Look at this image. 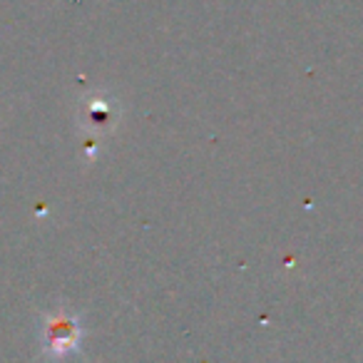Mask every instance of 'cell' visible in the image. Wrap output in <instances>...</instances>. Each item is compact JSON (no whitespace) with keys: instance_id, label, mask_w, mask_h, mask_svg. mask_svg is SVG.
I'll use <instances>...</instances> for the list:
<instances>
[{"instance_id":"1","label":"cell","mask_w":363,"mask_h":363,"mask_svg":"<svg viewBox=\"0 0 363 363\" xmlns=\"http://www.w3.org/2000/svg\"><path fill=\"white\" fill-rule=\"evenodd\" d=\"M77 338H80V328H77V321L70 318L67 313H55L52 318H48L45 323V343L48 351L52 353H67L70 348H75Z\"/></svg>"}]
</instances>
